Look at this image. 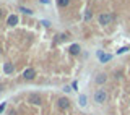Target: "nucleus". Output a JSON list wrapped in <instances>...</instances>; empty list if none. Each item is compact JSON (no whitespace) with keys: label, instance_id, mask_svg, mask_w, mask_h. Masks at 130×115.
I'll list each match as a JSON object with an SVG mask.
<instances>
[{"label":"nucleus","instance_id":"f257e3e1","mask_svg":"<svg viewBox=\"0 0 130 115\" xmlns=\"http://www.w3.org/2000/svg\"><path fill=\"white\" fill-rule=\"evenodd\" d=\"M106 101H107V92L104 89H98L94 92V102L96 104H104Z\"/></svg>","mask_w":130,"mask_h":115},{"label":"nucleus","instance_id":"f03ea898","mask_svg":"<svg viewBox=\"0 0 130 115\" xmlns=\"http://www.w3.org/2000/svg\"><path fill=\"white\" fill-rule=\"evenodd\" d=\"M112 20H114L112 15H109V13H101L99 18H98V21H99V24H103V26H107V24L112 23Z\"/></svg>","mask_w":130,"mask_h":115},{"label":"nucleus","instance_id":"7ed1b4c3","mask_svg":"<svg viewBox=\"0 0 130 115\" xmlns=\"http://www.w3.org/2000/svg\"><path fill=\"white\" fill-rule=\"evenodd\" d=\"M57 105H59V109L65 110V109H68V107H70V101H68L67 97H60L59 102H57Z\"/></svg>","mask_w":130,"mask_h":115},{"label":"nucleus","instance_id":"20e7f679","mask_svg":"<svg viewBox=\"0 0 130 115\" xmlns=\"http://www.w3.org/2000/svg\"><path fill=\"white\" fill-rule=\"evenodd\" d=\"M23 76L26 78V80H32V78L36 76V70L34 68H26V70H24V73H23Z\"/></svg>","mask_w":130,"mask_h":115},{"label":"nucleus","instance_id":"39448f33","mask_svg":"<svg viewBox=\"0 0 130 115\" xmlns=\"http://www.w3.org/2000/svg\"><path fill=\"white\" fill-rule=\"evenodd\" d=\"M98 57H99V60L103 62V63H106V62H109L112 59V55H109V54H103V52H98Z\"/></svg>","mask_w":130,"mask_h":115},{"label":"nucleus","instance_id":"423d86ee","mask_svg":"<svg viewBox=\"0 0 130 115\" xmlns=\"http://www.w3.org/2000/svg\"><path fill=\"white\" fill-rule=\"evenodd\" d=\"M16 23H18V16H16V15H10V16H8V20H7L8 26H15Z\"/></svg>","mask_w":130,"mask_h":115},{"label":"nucleus","instance_id":"0eeeda50","mask_svg":"<svg viewBox=\"0 0 130 115\" xmlns=\"http://www.w3.org/2000/svg\"><path fill=\"white\" fill-rule=\"evenodd\" d=\"M29 102L34 104V105H39L41 104V97L38 96V94H31V96H29Z\"/></svg>","mask_w":130,"mask_h":115},{"label":"nucleus","instance_id":"6e6552de","mask_svg":"<svg viewBox=\"0 0 130 115\" xmlns=\"http://www.w3.org/2000/svg\"><path fill=\"white\" fill-rule=\"evenodd\" d=\"M3 71H5L7 75H11V73H13V65H11V63H5V65H3Z\"/></svg>","mask_w":130,"mask_h":115},{"label":"nucleus","instance_id":"1a4fd4ad","mask_svg":"<svg viewBox=\"0 0 130 115\" xmlns=\"http://www.w3.org/2000/svg\"><path fill=\"white\" fill-rule=\"evenodd\" d=\"M68 50H70L72 55H76V54L80 52V46H78V44H73V46H70V49H68Z\"/></svg>","mask_w":130,"mask_h":115},{"label":"nucleus","instance_id":"9d476101","mask_svg":"<svg viewBox=\"0 0 130 115\" xmlns=\"http://www.w3.org/2000/svg\"><path fill=\"white\" fill-rule=\"evenodd\" d=\"M80 105H81V107L86 105V96H85V94H81V96H80Z\"/></svg>","mask_w":130,"mask_h":115},{"label":"nucleus","instance_id":"9b49d317","mask_svg":"<svg viewBox=\"0 0 130 115\" xmlns=\"http://www.w3.org/2000/svg\"><path fill=\"white\" fill-rule=\"evenodd\" d=\"M96 81H98V83H104V81H106V75H103V73H101V75H98V78H96Z\"/></svg>","mask_w":130,"mask_h":115},{"label":"nucleus","instance_id":"f8f14e48","mask_svg":"<svg viewBox=\"0 0 130 115\" xmlns=\"http://www.w3.org/2000/svg\"><path fill=\"white\" fill-rule=\"evenodd\" d=\"M57 3H59V7H67L70 3V0H57Z\"/></svg>","mask_w":130,"mask_h":115},{"label":"nucleus","instance_id":"ddd939ff","mask_svg":"<svg viewBox=\"0 0 130 115\" xmlns=\"http://www.w3.org/2000/svg\"><path fill=\"white\" fill-rule=\"evenodd\" d=\"M93 18V13H91V11H86V13H85V20H86V21H89V20H91Z\"/></svg>","mask_w":130,"mask_h":115},{"label":"nucleus","instance_id":"4468645a","mask_svg":"<svg viewBox=\"0 0 130 115\" xmlns=\"http://www.w3.org/2000/svg\"><path fill=\"white\" fill-rule=\"evenodd\" d=\"M125 52H128V47H122V49H119V50H117V54H125Z\"/></svg>","mask_w":130,"mask_h":115},{"label":"nucleus","instance_id":"2eb2a0df","mask_svg":"<svg viewBox=\"0 0 130 115\" xmlns=\"http://www.w3.org/2000/svg\"><path fill=\"white\" fill-rule=\"evenodd\" d=\"M20 10H21L23 13H26V15H31V13H32V11L29 10V8H23V7H21V8H20Z\"/></svg>","mask_w":130,"mask_h":115},{"label":"nucleus","instance_id":"dca6fc26","mask_svg":"<svg viewBox=\"0 0 130 115\" xmlns=\"http://www.w3.org/2000/svg\"><path fill=\"white\" fill-rule=\"evenodd\" d=\"M3 109H5V104H2V105H0V113L3 112Z\"/></svg>","mask_w":130,"mask_h":115},{"label":"nucleus","instance_id":"f3484780","mask_svg":"<svg viewBox=\"0 0 130 115\" xmlns=\"http://www.w3.org/2000/svg\"><path fill=\"white\" fill-rule=\"evenodd\" d=\"M2 15H3V10H2V8H0V18H2Z\"/></svg>","mask_w":130,"mask_h":115}]
</instances>
